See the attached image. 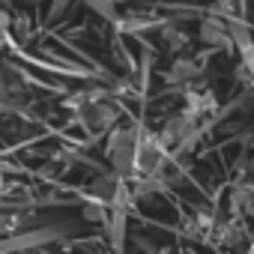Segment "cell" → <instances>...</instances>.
Segmentation results:
<instances>
[{"label":"cell","instance_id":"cell-1","mask_svg":"<svg viewBox=\"0 0 254 254\" xmlns=\"http://www.w3.org/2000/svg\"><path fill=\"white\" fill-rule=\"evenodd\" d=\"M138 144H141V129H135V126L114 129L108 138V159L114 165V174H120L123 180L138 177Z\"/></svg>","mask_w":254,"mask_h":254},{"label":"cell","instance_id":"cell-2","mask_svg":"<svg viewBox=\"0 0 254 254\" xmlns=\"http://www.w3.org/2000/svg\"><path fill=\"white\" fill-rule=\"evenodd\" d=\"M117 117H120V111H117V105L111 102V99H105V102H93L78 120H81V126L87 129V135L90 138H99V135H105L111 126L117 123Z\"/></svg>","mask_w":254,"mask_h":254},{"label":"cell","instance_id":"cell-3","mask_svg":"<svg viewBox=\"0 0 254 254\" xmlns=\"http://www.w3.org/2000/svg\"><path fill=\"white\" fill-rule=\"evenodd\" d=\"M197 39L206 45V48H218V51H230L233 45V36H230V24L221 18V15H206L197 27Z\"/></svg>","mask_w":254,"mask_h":254},{"label":"cell","instance_id":"cell-4","mask_svg":"<svg viewBox=\"0 0 254 254\" xmlns=\"http://www.w3.org/2000/svg\"><path fill=\"white\" fill-rule=\"evenodd\" d=\"M197 132V120L191 117V114H177V117H171V120H165V126H162V129H159V141L171 150H177L189 135H194Z\"/></svg>","mask_w":254,"mask_h":254},{"label":"cell","instance_id":"cell-5","mask_svg":"<svg viewBox=\"0 0 254 254\" xmlns=\"http://www.w3.org/2000/svg\"><path fill=\"white\" fill-rule=\"evenodd\" d=\"M203 75V63L194 60V57H177L171 63V69L165 72V81L168 84H183V87H191L194 78Z\"/></svg>","mask_w":254,"mask_h":254},{"label":"cell","instance_id":"cell-6","mask_svg":"<svg viewBox=\"0 0 254 254\" xmlns=\"http://www.w3.org/2000/svg\"><path fill=\"white\" fill-rule=\"evenodd\" d=\"M162 42L168 45V51H171V54H180V51L189 45V36H186L180 27H174V24L168 21V24H162Z\"/></svg>","mask_w":254,"mask_h":254},{"label":"cell","instance_id":"cell-7","mask_svg":"<svg viewBox=\"0 0 254 254\" xmlns=\"http://www.w3.org/2000/svg\"><path fill=\"white\" fill-rule=\"evenodd\" d=\"M84 218L87 221H99V224H105L108 221V215H105V203L102 200H90V203H84Z\"/></svg>","mask_w":254,"mask_h":254}]
</instances>
